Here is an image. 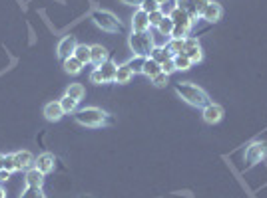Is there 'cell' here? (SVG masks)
<instances>
[{
    "instance_id": "cell-1",
    "label": "cell",
    "mask_w": 267,
    "mask_h": 198,
    "mask_svg": "<svg viewBox=\"0 0 267 198\" xmlns=\"http://www.w3.org/2000/svg\"><path fill=\"white\" fill-rule=\"evenodd\" d=\"M175 93H177L186 103H190V105H194V107H201V109H203L207 103H212L210 97H207V93H205L203 89L194 86V84H188V82L175 84Z\"/></svg>"
},
{
    "instance_id": "cell-2",
    "label": "cell",
    "mask_w": 267,
    "mask_h": 198,
    "mask_svg": "<svg viewBox=\"0 0 267 198\" xmlns=\"http://www.w3.org/2000/svg\"><path fill=\"white\" fill-rule=\"evenodd\" d=\"M74 119L84 125V127H102L106 123H110L108 113H104L98 107H86V109H78L74 113Z\"/></svg>"
},
{
    "instance_id": "cell-3",
    "label": "cell",
    "mask_w": 267,
    "mask_h": 198,
    "mask_svg": "<svg viewBox=\"0 0 267 198\" xmlns=\"http://www.w3.org/2000/svg\"><path fill=\"white\" fill-rule=\"evenodd\" d=\"M130 48H132L134 56L150 58V56H152V50H154L152 32H132V34H130Z\"/></svg>"
},
{
    "instance_id": "cell-4",
    "label": "cell",
    "mask_w": 267,
    "mask_h": 198,
    "mask_svg": "<svg viewBox=\"0 0 267 198\" xmlns=\"http://www.w3.org/2000/svg\"><path fill=\"white\" fill-rule=\"evenodd\" d=\"M92 20L96 24L98 28H102L104 32H122L124 30V26L122 22L112 14V12H106V10H94L92 12Z\"/></svg>"
},
{
    "instance_id": "cell-5",
    "label": "cell",
    "mask_w": 267,
    "mask_h": 198,
    "mask_svg": "<svg viewBox=\"0 0 267 198\" xmlns=\"http://www.w3.org/2000/svg\"><path fill=\"white\" fill-rule=\"evenodd\" d=\"M265 156H267V145L261 143V141H253V143L247 147V151H245V161H247L249 167L261 163Z\"/></svg>"
},
{
    "instance_id": "cell-6",
    "label": "cell",
    "mask_w": 267,
    "mask_h": 198,
    "mask_svg": "<svg viewBox=\"0 0 267 198\" xmlns=\"http://www.w3.org/2000/svg\"><path fill=\"white\" fill-rule=\"evenodd\" d=\"M201 117L207 125H216L223 119V107L218 105V103H207L201 111Z\"/></svg>"
},
{
    "instance_id": "cell-7",
    "label": "cell",
    "mask_w": 267,
    "mask_h": 198,
    "mask_svg": "<svg viewBox=\"0 0 267 198\" xmlns=\"http://www.w3.org/2000/svg\"><path fill=\"white\" fill-rule=\"evenodd\" d=\"M76 46H78L76 36H64V38L60 40L58 48H56V54H58V58H60V60H66V58L74 56V50H76Z\"/></svg>"
},
{
    "instance_id": "cell-8",
    "label": "cell",
    "mask_w": 267,
    "mask_h": 198,
    "mask_svg": "<svg viewBox=\"0 0 267 198\" xmlns=\"http://www.w3.org/2000/svg\"><path fill=\"white\" fill-rule=\"evenodd\" d=\"M54 165H56V159H54V154L52 153H42L36 156V161H34V169H38L42 175H48L54 171Z\"/></svg>"
},
{
    "instance_id": "cell-9",
    "label": "cell",
    "mask_w": 267,
    "mask_h": 198,
    "mask_svg": "<svg viewBox=\"0 0 267 198\" xmlns=\"http://www.w3.org/2000/svg\"><path fill=\"white\" fill-rule=\"evenodd\" d=\"M184 54L194 62V64H197V62H201L203 60V52H201V46H199V42L195 40V38H186V50H184Z\"/></svg>"
},
{
    "instance_id": "cell-10",
    "label": "cell",
    "mask_w": 267,
    "mask_h": 198,
    "mask_svg": "<svg viewBox=\"0 0 267 198\" xmlns=\"http://www.w3.org/2000/svg\"><path fill=\"white\" fill-rule=\"evenodd\" d=\"M199 16H201L205 22H212V24L219 22V20H221V16H223V8H221V4H218V2H214V0H212Z\"/></svg>"
},
{
    "instance_id": "cell-11",
    "label": "cell",
    "mask_w": 267,
    "mask_h": 198,
    "mask_svg": "<svg viewBox=\"0 0 267 198\" xmlns=\"http://www.w3.org/2000/svg\"><path fill=\"white\" fill-rule=\"evenodd\" d=\"M132 30L134 32H147L150 30V14L138 8L132 16Z\"/></svg>"
},
{
    "instance_id": "cell-12",
    "label": "cell",
    "mask_w": 267,
    "mask_h": 198,
    "mask_svg": "<svg viewBox=\"0 0 267 198\" xmlns=\"http://www.w3.org/2000/svg\"><path fill=\"white\" fill-rule=\"evenodd\" d=\"M106 62H108V50L102 44L90 46V64H94L98 67L102 64H106Z\"/></svg>"
},
{
    "instance_id": "cell-13",
    "label": "cell",
    "mask_w": 267,
    "mask_h": 198,
    "mask_svg": "<svg viewBox=\"0 0 267 198\" xmlns=\"http://www.w3.org/2000/svg\"><path fill=\"white\" fill-rule=\"evenodd\" d=\"M24 182L28 188H42V184H44V175H42L38 169L32 167V169L26 171Z\"/></svg>"
},
{
    "instance_id": "cell-14",
    "label": "cell",
    "mask_w": 267,
    "mask_h": 198,
    "mask_svg": "<svg viewBox=\"0 0 267 198\" xmlns=\"http://www.w3.org/2000/svg\"><path fill=\"white\" fill-rule=\"evenodd\" d=\"M14 156H16V169L18 171H28V169L34 167L36 159L30 151H18V153H14Z\"/></svg>"
},
{
    "instance_id": "cell-15",
    "label": "cell",
    "mask_w": 267,
    "mask_h": 198,
    "mask_svg": "<svg viewBox=\"0 0 267 198\" xmlns=\"http://www.w3.org/2000/svg\"><path fill=\"white\" fill-rule=\"evenodd\" d=\"M62 115H64V111H62V105H60V99L58 101H50V103L44 105V117L48 121H60Z\"/></svg>"
},
{
    "instance_id": "cell-16",
    "label": "cell",
    "mask_w": 267,
    "mask_h": 198,
    "mask_svg": "<svg viewBox=\"0 0 267 198\" xmlns=\"http://www.w3.org/2000/svg\"><path fill=\"white\" fill-rule=\"evenodd\" d=\"M170 18L173 20L175 26H190V28H194V20H192L184 10H180L177 6L170 12Z\"/></svg>"
},
{
    "instance_id": "cell-17",
    "label": "cell",
    "mask_w": 267,
    "mask_h": 198,
    "mask_svg": "<svg viewBox=\"0 0 267 198\" xmlns=\"http://www.w3.org/2000/svg\"><path fill=\"white\" fill-rule=\"evenodd\" d=\"M98 69H100V73H102V77H104V84L116 82V69H118V66H116L114 62H106V64L98 66Z\"/></svg>"
},
{
    "instance_id": "cell-18",
    "label": "cell",
    "mask_w": 267,
    "mask_h": 198,
    "mask_svg": "<svg viewBox=\"0 0 267 198\" xmlns=\"http://www.w3.org/2000/svg\"><path fill=\"white\" fill-rule=\"evenodd\" d=\"M62 67H64V71H66V73H70V75H78V73L82 71L84 64H82L80 60H76L74 56H70V58L62 60Z\"/></svg>"
},
{
    "instance_id": "cell-19",
    "label": "cell",
    "mask_w": 267,
    "mask_h": 198,
    "mask_svg": "<svg viewBox=\"0 0 267 198\" xmlns=\"http://www.w3.org/2000/svg\"><path fill=\"white\" fill-rule=\"evenodd\" d=\"M175 6L180 8V10H184L192 20H197L199 18V14H197V10H195V4L194 0H175Z\"/></svg>"
},
{
    "instance_id": "cell-20",
    "label": "cell",
    "mask_w": 267,
    "mask_h": 198,
    "mask_svg": "<svg viewBox=\"0 0 267 198\" xmlns=\"http://www.w3.org/2000/svg\"><path fill=\"white\" fill-rule=\"evenodd\" d=\"M154 62H158L160 66L164 64V62H168V60H173V54H171L168 48H154L152 50V56H150Z\"/></svg>"
},
{
    "instance_id": "cell-21",
    "label": "cell",
    "mask_w": 267,
    "mask_h": 198,
    "mask_svg": "<svg viewBox=\"0 0 267 198\" xmlns=\"http://www.w3.org/2000/svg\"><path fill=\"white\" fill-rule=\"evenodd\" d=\"M132 77H134V71L130 69L128 64L118 66V69H116V84H128Z\"/></svg>"
},
{
    "instance_id": "cell-22",
    "label": "cell",
    "mask_w": 267,
    "mask_h": 198,
    "mask_svg": "<svg viewBox=\"0 0 267 198\" xmlns=\"http://www.w3.org/2000/svg\"><path fill=\"white\" fill-rule=\"evenodd\" d=\"M74 58H76V60H80L84 66H86V64H90V46L78 44L76 46V50H74Z\"/></svg>"
},
{
    "instance_id": "cell-23",
    "label": "cell",
    "mask_w": 267,
    "mask_h": 198,
    "mask_svg": "<svg viewBox=\"0 0 267 198\" xmlns=\"http://www.w3.org/2000/svg\"><path fill=\"white\" fill-rule=\"evenodd\" d=\"M60 105H62L64 115H68V113H70V115H74V113L78 111V101H76V99H72L70 95H66V93H64V97L60 99Z\"/></svg>"
},
{
    "instance_id": "cell-24",
    "label": "cell",
    "mask_w": 267,
    "mask_h": 198,
    "mask_svg": "<svg viewBox=\"0 0 267 198\" xmlns=\"http://www.w3.org/2000/svg\"><path fill=\"white\" fill-rule=\"evenodd\" d=\"M162 71V66L158 64V62H154L152 58H146V62H144V69H142V73L144 75H147L150 80L156 75V73H160Z\"/></svg>"
},
{
    "instance_id": "cell-25",
    "label": "cell",
    "mask_w": 267,
    "mask_h": 198,
    "mask_svg": "<svg viewBox=\"0 0 267 198\" xmlns=\"http://www.w3.org/2000/svg\"><path fill=\"white\" fill-rule=\"evenodd\" d=\"M66 95H70L72 99L76 101H80V99H84V95H86V89L82 84H70L68 89H66Z\"/></svg>"
},
{
    "instance_id": "cell-26",
    "label": "cell",
    "mask_w": 267,
    "mask_h": 198,
    "mask_svg": "<svg viewBox=\"0 0 267 198\" xmlns=\"http://www.w3.org/2000/svg\"><path fill=\"white\" fill-rule=\"evenodd\" d=\"M173 64H175V69H180V71H186V69H190V67L194 66V62H192L186 54H177V56H173Z\"/></svg>"
},
{
    "instance_id": "cell-27",
    "label": "cell",
    "mask_w": 267,
    "mask_h": 198,
    "mask_svg": "<svg viewBox=\"0 0 267 198\" xmlns=\"http://www.w3.org/2000/svg\"><path fill=\"white\" fill-rule=\"evenodd\" d=\"M168 50H170L173 56H177V54H184V50H186V40H180V38H170V42L166 46Z\"/></svg>"
},
{
    "instance_id": "cell-28",
    "label": "cell",
    "mask_w": 267,
    "mask_h": 198,
    "mask_svg": "<svg viewBox=\"0 0 267 198\" xmlns=\"http://www.w3.org/2000/svg\"><path fill=\"white\" fill-rule=\"evenodd\" d=\"M173 26H175V24H173V20H171L170 16H164V18H162V22L158 24V28H156V30H158L160 34L170 36L171 38V30H173Z\"/></svg>"
},
{
    "instance_id": "cell-29",
    "label": "cell",
    "mask_w": 267,
    "mask_h": 198,
    "mask_svg": "<svg viewBox=\"0 0 267 198\" xmlns=\"http://www.w3.org/2000/svg\"><path fill=\"white\" fill-rule=\"evenodd\" d=\"M190 32H192L190 26H173V30H171V38L186 40V38H190Z\"/></svg>"
},
{
    "instance_id": "cell-30",
    "label": "cell",
    "mask_w": 267,
    "mask_h": 198,
    "mask_svg": "<svg viewBox=\"0 0 267 198\" xmlns=\"http://www.w3.org/2000/svg\"><path fill=\"white\" fill-rule=\"evenodd\" d=\"M152 40H154V48H166V46H168V42H170V36H164V34H160V32L154 28Z\"/></svg>"
},
{
    "instance_id": "cell-31",
    "label": "cell",
    "mask_w": 267,
    "mask_h": 198,
    "mask_svg": "<svg viewBox=\"0 0 267 198\" xmlns=\"http://www.w3.org/2000/svg\"><path fill=\"white\" fill-rule=\"evenodd\" d=\"M144 62H146V58L134 56V58L128 62V66H130V69H132L134 73H142V69H144Z\"/></svg>"
},
{
    "instance_id": "cell-32",
    "label": "cell",
    "mask_w": 267,
    "mask_h": 198,
    "mask_svg": "<svg viewBox=\"0 0 267 198\" xmlns=\"http://www.w3.org/2000/svg\"><path fill=\"white\" fill-rule=\"evenodd\" d=\"M168 73H164V71H160V73H156L154 77H152V84L156 86V88H166V84H168Z\"/></svg>"
},
{
    "instance_id": "cell-33",
    "label": "cell",
    "mask_w": 267,
    "mask_h": 198,
    "mask_svg": "<svg viewBox=\"0 0 267 198\" xmlns=\"http://www.w3.org/2000/svg\"><path fill=\"white\" fill-rule=\"evenodd\" d=\"M4 169L10 173H16V156L14 154H4Z\"/></svg>"
},
{
    "instance_id": "cell-34",
    "label": "cell",
    "mask_w": 267,
    "mask_h": 198,
    "mask_svg": "<svg viewBox=\"0 0 267 198\" xmlns=\"http://www.w3.org/2000/svg\"><path fill=\"white\" fill-rule=\"evenodd\" d=\"M166 14L162 12V10H156V12H150V28H158V24L162 22V18H164Z\"/></svg>"
},
{
    "instance_id": "cell-35",
    "label": "cell",
    "mask_w": 267,
    "mask_h": 198,
    "mask_svg": "<svg viewBox=\"0 0 267 198\" xmlns=\"http://www.w3.org/2000/svg\"><path fill=\"white\" fill-rule=\"evenodd\" d=\"M140 8H142L144 12H147V14H150V12H156V10H160V4H158L156 0H144V4H142Z\"/></svg>"
},
{
    "instance_id": "cell-36",
    "label": "cell",
    "mask_w": 267,
    "mask_h": 198,
    "mask_svg": "<svg viewBox=\"0 0 267 198\" xmlns=\"http://www.w3.org/2000/svg\"><path fill=\"white\" fill-rule=\"evenodd\" d=\"M90 82L94 84V86H104V77H102V73H100V69H94L92 73H90Z\"/></svg>"
},
{
    "instance_id": "cell-37",
    "label": "cell",
    "mask_w": 267,
    "mask_h": 198,
    "mask_svg": "<svg viewBox=\"0 0 267 198\" xmlns=\"http://www.w3.org/2000/svg\"><path fill=\"white\" fill-rule=\"evenodd\" d=\"M40 194H42V188H28V186H26L24 194L20 198H36V196H40Z\"/></svg>"
},
{
    "instance_id": "cell-38",
    "label": "cell",
    "mask_w": 267,
    "mask_h": 198,
    "mask_svg": "<svg viewBox=\"0 0 267 198\" xmlns=\"http://www.w3.org/2000/svg\"><path fill=\"white\" fill-rule=\"evenodd\" d=\"M162 71H164V73H168V75H170V73H173V71H175V64H173V60L164 62V64H162Z\"/></svg>"
},
{
    "instance_id": "cell-39",
    "label": "cell",
    "mask_w": 267,
    "mask_h": 198,
    "mask_svg": "<svg viewBox=\"0 0 267 198\" xmlns=\"http://www.w3.org/2000/svg\"><path fill=\"white\" fill-rule=\"evenodd\" d=\"M212 0H194V4H195V10H197V14H201L203 10H205V6L210 4Z\"/></svg>"
},
{
    "instance_id": "cell-40",
    "label": "cell",
    "mask_w": 267,
    "mask_h": 198,
    "mask_svg": "<svg viewBox=\"0 0 267 198\" xmlns=\"http://www.w3.org/2000/svg\"><path fill=\"white\" fill-rule=\"evenodd\" d=\"M124 4H130V6H134V8H140L142 4H144V0H120Z\"/></svg>"
},
{
    "instance_id": "cell-41",
    "label": "cell",
    "mask_w": 267,
    "mask_h": 198,
    "mask_svg": "<svg viewBox=\"0 0 267 198\" xmlns=\"http://www.w3.org/2000/svg\"><path fill=\"white\" fill-rule=\"evenodd\" d=\"M10 175H12L10 171H6V169H2V171H0V182H6V180L10 178Z\"/></svg>"
},
{
    "instance_id": "cell-42",
    "label": "cell",
    "mask_w": 267,
    "mask_h": 198,
    "mask_svg": "<svg viewBox=\"0 0 267 198\" xmlns=\"http://www.w3.org/2000/svg\"><path fill=\"white\" fill-rule=\"evenodd\" d=\"M4 169V154H0V171Z\"/></svg>"
},
{
    "instance_id": "cell-43",
    "label": "cell",
    "mask_w": 267,
    "mask_h": 198,
    "mask_svg": "<svg viewBox=\"0 0 267 198\" xmlns=\"http://www.w3.org/2000/svg\"><path fill=\"white\" fill-rule=\"evenodd\" d=\"M0 198H6V190L2 186H0Z\"/></svg>"
},
{
    "instance_id": "cell-44",
    "label": "cell",
    "mask_w": 267,
    "mask_h": 198,
    "mask_svg": "<svg viewBox=\"0 0 267 198\" xmlns=\"http://www.w3.org/2000/svg\"><path fill=\"white\" fill-rule=\"evenodd\" d=\"M156 2H158V4H160V6H162V4H166V2H168V0H156Z\"/></svg>"
},
{
    "instance_id": "cell-45",
    "label": "cell",
    "mask_w": 267,
    "mask_h": 198,
    "mask_svg": "<svg viewBox=\"0 0 267 198\" xmlns=\"http://www.w3.org/2000/svg\"><path fill=\"white\" fill-rule=\"evenodd\" d=\"M36 198H46V196H44V194H40V196H36Z\"/></svg>"
}]
</instances>
